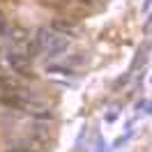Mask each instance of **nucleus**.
<instances>
[{
  "mask_svg": "<svg viewBox=\"0 0 152 152\" xmlns=\"http://www.w3.org/2000/svg\"><path fill=\"white\" fill-rule=\"evenodd\" d=\"M48 72H51V74H62V76H69V74H72V69H69V67H60V65H51V67H48Z\"/></svg>",
  "mask_w": 152,
  "mask_h": 152,
  "instance_id": "6",
  "label": "nucleus"
},
{
  "mask_svg": "<svg viewBox=\"0 0 152 152\" xmlns=\"http://www.w3.org/2000/svg\"><path fill=\"white\" fill-rule=\"evenodd\" d=\"M7 152H30V150H7Z\"/></svg>",
  "mask_w": 152,
  "mask_h": 152,
  "instance_id": "10",
  "label": "nucleus"
},
{
  "mask_svg": "<svg viewBox=\"0 0 152 152\" xmlns=\"http://www.w3.org/2000/svg\"><path fill=\"white\" fill-rule=\"evenodd\" d=\"M150 5H152V0H145V5H143V7H145V10H150Z\"/></svg>",
  "mask_w": 152,
  "mask_h": 152,
  "instance_id": "9",
  "label": "nucleus"
},
{
  "mask_svg": "<svg viewBox=\"0 0 152 152\" xmlns=\"http://www.w3.org/2000/svg\"><path fill=\"white\" fill-rule=\"evenodd\" d=\"M51 28L58 30V32H62V35H76L78 32V26H76L72 19H53V23H51Z\"/></svg>",
  "mask_w": 152,
  "mask_h": 152,
  "instance_id": "4",
  "label": "nucleus"
},
{
  "mask_svg": "<svg viewBox=\"0 0 152 152\" xmlns=\"http://www.w3.org/2000/svg\"><path fill=\"white\" fill-rule=\"evenodd\" d=\"M150 113H152V104H150Z\"/></svg>",
  "mask_w": 152,
  "mask_h": 152,
  "instance_id": "12",
  "label": "nucleus"
},
{
  "mask_svg": "<svg viewBox=\"0 0 152 152\" xmlns=\"http://www.w3.org/2000/svg\"><path fill=\"white\" fill-rule=\"evenodd\" d=\"M7 62H10V67L16 72V74L26 76V78H32V76H35V72H32V65H30V56L21 53V51H10Z\"/></svg>",
  "mask_w": 152,
  "mask_h": 152,
  "instance_id": "3",
  "label": "nucleus"
},
{
  "mask_svg": "<svg viewBox=\"0 0 152 152\" xmlns=\"http://www.w3.org/2000/svg\"><path fill=\"white\" fill-rule=\"evenodd\" d=\"M83 2H92V0H83Z\"/></svg>",
  "mask_w": 152,
  "mask_h": 152,
  "instance_id": "11",
  "label": "nucleus"
},
{
  "mask_svg": "<svg viewBox=\"0 0 152 152\" xmlns=\"http://www.w3.org/2000/svg\"><path fill=\"white\" fill-rule=\"evenodd\" d=\"M35 42H37V48H42L44 53H60V51H65L69 46L67 35H62V32H58L53 28H39Z\"/></svg>",
  "mask_w": 152,
  "mask_h": 152,
  "instance_id": "1",
  "label": "nucleus"
},
{
  "mask_svg": "<svg viewBox=\"0 0 152 152\" xmlns=\"http://www.w3.org/2000/svg\"><path fill=\"white\" fill-rule=\"evenodd\" d=\"M19 108L23 111V113L37 118V120H51V115H53V111H51V106H48L46 102L32 99V97H26V99L19 104Z\"/></svg>",
  "mask_w": 152,
  "mask_h": 152,
  "instance_id": "2",
  "label": "nucleus"
},
{
  "mask_svg": "<svg viewBox=\"0 0 152 152\" xmlns=\"http://www.w3.org/2000/svg\"><path fill=\"white\" fill-rule=\"evenodd\" d=\"M14 88H19V83H16L14 76H0V92H10Z\"/></svg>",
  "mask_w": 152,
  "mask_h": 152,
  "instance_id": "5",
  "label": "nucleus"
},
{
  "mask_svg": "<svg viewBox=\"0 0 152 152\" xmlns=\"http://www.w3.org/2000/svg\"><path fill=\"white\" fill-rule=\"evenodd\" d=\"M7 32H10V23L5 19V14L0 12V35H7Z\"/></svg>",
  "mask_w": 152,
  "mask_h": 152,
  "instance_id": "7",
  "label": "nucleus"
},
{
  "mask_svg": "<svg viewBox=\"0 0 152 152\" xmlns=\"http://www.w3.org/2000/svg\"><path fill=\"white\" fill-rule=\"evenodd\" d=\"M143 32H145V35H150V32H152V14H150V19L145 21V26H143Z\"/></svg>",
  "mask_w": 152,
  "mask_h": 152,
  "instance_id": "8",
  "label": "nucleus"
}]
</instances>
